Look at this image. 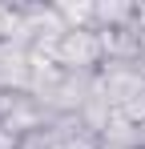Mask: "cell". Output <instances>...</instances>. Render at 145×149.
<instances>
[{"instance_id": "1", "label": "cell", "mask_w": 145, "mask_h": 149, "mask_svg": "<svg viewBox=\"0 0 145 149\" xmlns=\"http://www.w3.org/2000/svg\"><path fill=\"white\" fill-rule=\"evenodd\" d=\"M48 61L61 73H77V77H97L105 69V45L97 28H65L56 36V45L48 52Z\"/></svg>"}, {"instance_id": "2", "label": "cell", "mask_w": 145, "mask_h": 149, "mask_svg": "<svg viewBox=\"0 0 145 149\" xmlns=\"http://www.w3.org/2000/svg\"><path fill=\"white\" fill-rule=\"evenodd\" d=\"M97 93L113 109H125L137 93H145V65L141 61H105V69L97 73Z\"/></svg>"}, {"instance_id": "3", "label": "cell", "mask_w": 145, "mask_h": 149, "mask_svg": "<svg viewBox=\"0 0 145 149\" xmlns=\"http://www.w3.org/2000/svg\"><path fill=\"white\" fill-rule=\"evenodd\" d=\"M93 28H137V0H93Z\"/></svg>"}, {"instance_id": "4", "label": "cell", "mask_w": 145, "mask_h": 149, "mask_svg": "<svg viewBox=\"0 0 145 149\" xmlns=\"http://www.w3.org/2000/svg\"><path fill=\"white\" fill-rule=\"evenodd\" d=\"M101 45H105V61H137V28H97Z\"/></svg>"}, {"instance_id": "5", "label": "cell", "mask_w": 145, "mask_h": 149, "mask_svg": "<svg viewBox=\"0 0 145 149\" xmlns=\"http://www.w3.org/2000/svg\"><path fill=\"white\" fill-rule=\"evenodd\" d=\"M56 8V16H61V24L65 28H93V12H97V4L93 0H56L52 4Z\"/></svg>"}, {"instance_id": "6", "label": "cell", "mask_w": 145, "mask_h": 149, "mask_svg": "<svg viewBox=\"0 0 145 149\" xmlns=\"http://www.w3.org/2000/svg\"><path fill=\"white\" fill-rule=\"evenodd\" d=\"M117 113L125 117V121H133V125H145V93H137V97L129 101L125 109H117Z\"/></svg>"}]
</instances>
